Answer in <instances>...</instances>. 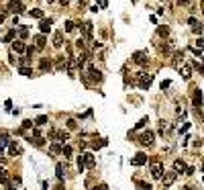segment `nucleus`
Returning <instances> with one entry per match:
<instances>
[{
	"mask_svg": "<svg viewBox=\"0 0 204 190\" xmlns=\"http://www.w3.org/2000/svg\"><path fill=\"white\" fill-rule=\"evenodd\" d=\"M149 170H151V176L153 178H161L163 176V163L159 160H151L149 162Z\"/></svg>",
	"mask_w": 204,
	"mask_h": 190,
	"instance_id": "obj_1",
	"label": "nucleus"
},
{
	"mask_svg": "<svg viewBox=\"0 0 204 190\" xmlns=\"http://www.w3.org/2000/svg\"><path fill=\"white\" fill-rule=\"evenodd\" d=\"M8 13H14L19 16L20 13H25V4H23L20 0H10V2H8Z\"/></svg>",
	"mask_w": 204,
	"mask_h": 190,
	"instance_id": "obj_2",
	"label": "nucleus"
},
{
	"mask_svg": "<svg viewBox=\"0 0 204 190\" xmlns=\"http://www.w3.org/2000/svg\"><path fill=\"white\" fill-rule=\"evenodd\" d=\"M176 178H178V174H176L174 170H171V172H163V176H161V184L165 186V188H167V186H171V184L176 182Z\"/></svg>",
	"mask_w": 204,
	"mask_h": 190,
	"instance_id": "obj_3",
	"label": "nucleus"
},
{
	"mask_svg": "<svg viewBox=\"0 0 204 190\" xmlns=\"http://www.w3.org/2000/svg\"><path fill=\"white\" fill-rule=\"evenodd\" d=\"M151 82H153V76H149V74H139V88H141V90H147L151 86Z\"/></svg>",
	"mask_w": 204,
	"mask_h": 190,
	"instance_id": "obj_4",
	"label": "nucleus"
},
{
	"mask_svg": "<svg viewBox=\"0 0 204 190\" xmlns=\"http://www.w3.org/2000/svg\"><path fill=\"white\" fill-rule=\"evenodd\" d=\"M153 133H151V131H147V133H143L141 137H139V143H141V145H153Z\"/></svg>",
	"mask_w": 204,
	"mask_h": 190,
	"instance_id": "obj_5",
	"label": "nucleus"
},
{
	"mask_svg": "<svg viewBox=\"0 0 204 190\" xmlns=\"http://www.w3.org/2000/svg\"><path fill=\"white\" fill-rule=\"evenodd\" d=\"M51 25H53V20H51V19H41V23H39L41 33H43V35L49 33V31H51Z\"/></svg>",
	"mask_w": 204,
	"mask_h": 190,
	"instance_id": "obj_6",
	"label": "nucleus"
},
{
	"mask_svg": "<svg viewBox=\"0 0 204 190\" xmlns=\"http://www.w3.org/2000/svg\"><path fill=\"white\" fill-rule=\"evenodd\" d=\"M88 76L94 82H102V72H100V70H96L94 66H90V68H88Z\"/></svg>",
	"mask_w": 204,
	"mask_h": 190,
	"instance_id": "obj_7",
	"label": "nucleus"
},
{
	"mask_svg": "<svg viewBox=\"0 0 204 190\" xmlns=\"http://www.w3.org/2000/svg\"><path fill=\"white\" fill-rule=\"evenodd\" d=\"M47 45V39H45V35H35V49H45Z\"/></svg>",
	"mask_w": 204,
	"mask_h": 190,
	"instance_id": "obj_8",
	"label": "nucleus"
},
{
	"mask_svg": "<svg viewBox=\"0 0 204 190\" xmlns=\"http://www.w3.org/2000/svg\"><path fill=\"white\" fill-rule=\"evenodd\" d=\"M82 160H84V166H86V168H94L96 160H94L92 153H82Z\"/></svg>",
	"mask_w": 204,
	"mask_h": 190,
	"instance_id": "obj_9",
	"label": "nucleus"
},
{
	"mask_svg": "<svg viewBox=\"0 0 204 190\" xmlns=\"http://www.w3.org/2000/svg\"><path fill=\"white\" fill-rule=\"evenodd\" d=\"M145 162H147V156H145V153H137V156L131 160V163H133V166H143Z\"/></svg>",
	"mask_w": 204,
	"mask_h": 190,
	"instance_id": "obj_10",
	"label": "nucleus"
},
{
	"mask_svg": "<svg viewBox=\"0 0 204 190\" xmlns=\"http://www.w3.org/2000/svg\"><path fill=\"white\" fill-rule=\"evenodd\" d=\"M192 102H194V106H200V104H202V92H200V90H194V94H192Z\"/></svg>",
	"mask_w": 204,
	"mask_h": 190,
	"instance_id": "obj_11",
	"label": "nucleus"
},
{
	"mask_svg": "<svg viewBox=\"0 0 204 190\" xmlns=\"http://www.w3.org/2000/svg\"><path fill=\"white\" fill-rule=\"evenodd\" d=\"M39 70H41V72H49V70H51V59L43 57V59L39 61Z\"/></svg>",
	"mask_w": 204,
	"mask_h": 190,
	"instance_id": "obj_12",
	"label": "nucleus"
},
{
	"mask_svg": "<svg viewBox=\"0 0 204 190\" xmlns=\"http://www.w3.org/2000/svg\"><path fill=\"white\" fill-rule=\"evenodd\" d=\"M133 59H135L139 66H147V59H145V53H143V51H137V53L133 55Z\"/></svg>",
	"mask_w": 204,
	"mask_h": 190,
	"instance_id": "obj_13",
	"label": "nucleus"
},
{
	"mask_svg": "<svg viewBox=\"0 0 204 190\" xmlns=\"http://www.w3.org/2000/svg\"><path fill=\"white\" fill-rule=\"evenodd\" d=\"M180 74H182L184 80H190V76H192V66H182V68H180Z\"/></svg>",
	"mask_w": 204,
	"mask_h": 190,
	"instance_id": "obj_14",
	"label": "nucleus"
},
{
	"mask_svg": "<svg viewBox=\"0 0 204 190\" xmlns=\"http://www.w3.org/2000/svg\"><path fill=\"white\" fill-rule=\"evenodd\" d=\"M174 172H180V174H182V172H186V163H184V160H176V162H174Z\"/></svg>",
	"mask_w": 204,
	"mask_h": 190,
	"instance_id": "obj_15",
	"label": "nucleus"
},
{
	"mask_svg": "<svg viewBox=\"0 0 204 190\" xmlns=\"http://www.w3.org/2000/svg\"><path fill=\"white\" fill-rule=\"evenodd\" d=\"M8 153H10V156H16V153H20V147L16 145V141H10V143H8Z\"/></svg>",
	"mask_w": 204,
	"mask_h": 190,
	"instance_id": "obj_16",
	"label": "nucleus"
},
{
	"mask_svg": "<svg viewBox=\"0 0 204 190\" xmlns=\"http://www.w3.org/2000/svg\"><path fill=\"white\" fill-rule=\"evenodd\" d=\"M63 45V33H55L53 35V47H61Z\"/></svg>",
	"mask_w": 204,
	"mask_h": 190,
	"instance_id": "obj_17",
	"label": "nucleus"
},
{
	"mask_svg": "<svg viewBox=\"0 0 204 190\" xmlns=\"http://www.w3.org/2000/svg\"><path fill=\"white\" fill-rule=\"evenodd\" d=\"M25 43H23V41H14L12 43V51H16V53H23V51H25Z\"/></svg>",
	"mask_w": 204,
	"mask_h": 190,
	"instance_id": "obj_18",
	"label": "nucleus"
},
{
	"mask_svg": "<svg viewBox=\"0 0 204 190\" xmlns=\"http://www.w3.org/2000/svg\"><path fill=\"white\" fill-rule=\"evenodd\" d=\"M19 74H23V76H27V78H31V76H33V68L20 66V68H19Z\"/></svg>",
	"mask_w": 204,
	"mask_h": 190,
	"instance_id": "obj_19",
	"label": "nucleus"
},
{
	"mask_svg": "<svg viewBox=\"0 0 204 190\" xmlns=\"http://www.w3.org/2000/svg\"><path fill=\"white\" fill-rule=\"evenodd\" d=\"M63 172H65L63 163H57V166H55V174H57V178H59V180H63V176H65Z\"/></svg>",
	"mask_w": 204,
	"mask_h": 190,
	"instance_id": "obj_20",
	"label": "nucleus"
},
{
	"mask_svg": "<svg viewBox=\"0 0 204 190\" xmlns=\"http://www.w3.org/2000/svg\"><path fill=\"white\" fill-rule=\"evenodd\" d=\"M14 37H16V29H10V31L4 35V39H2V41H4V43H8V41H12Z\"/></svg>",
	"mask_w": 204,
	"mask_h": 190,
	"instance_id": "obj_21",
	"label": "nucleus"
},
{
	"mask_svg": "<svg viewBox=\"0 0 204 190\" xmlns=\"http://www.w3.org/2000/svg\"><path fill=\"white\" fill-rule=\"evenodd\" d=\"M29 141H31V145H35V147H43V139H41V137H29Z\"/></svg>",
	"mask_w": 204,
	"mask_h": 190,
	"instance_id": "obj_22",
	"label": "nucleus"
},
{
	"mask_svg": "<svg viewBox=\"0 0 204 190\" xmlns=\"http://www.w3.org/2000/svg\"><path fill=\"white\" fill-rule=\"evenodd\" d=\"M61 149H63V147H61V145H59L57 141H53L51 145H49V151H51V153H59Z\"/></svg>",
	"mask_w": 204,
	"mask_h": 190,
	"instance_id": "obj_23",
	"label": "nucleus"
},
{
	"mask_svg": "<svg viewBox=\"0 0 204 190\" xmlns=\"http://www.w3.org/2000/svg\"><path fill=\"white\" fill-rule=\"evenodd\" d=\"M29 14L35 16V19H43V10L41 8H33V10H29Z\"/></svg>",
	"mask_w": 204,
	"mask_h": 190,
	"instance_id": "obj_24",
	"label": "nucleus"
},
{
	"mask_svg": "<svg viewBox=\"0 0 204 190\" xmlns=\"http://www.w3.org/2000/svg\"><path fill=\"white\" fill-rule=\"evenodd\" d=\"M0 182L2 184H8V172L4 168H0Z\"/></svg>",
	"mask_w": 204,
	"mask_h": 190,
	"instance_id": "obj_25",
	"label": "nucleus"
},
{
	"mask_svg": "<svg viewBox=\"0 0 204 190\" xmlns=\"http://www.w3.org/2000/svg\"><path fill=\"white\" fill-rule=\"evenodd\" d=\"M74 29H76V23H74V20H65V33H72Z\"/></svg>",
	"mask_w": 204,
	"mask_h": 190,
	"instance_id": "obj_26",
	"label": "nucleus"
},
{
	"mask_svg": "<svg viewBox=\"0 0 204 190\" xmlns=\"http://www.w3.org/2000/svg\"><path fill=\"white\" fill-rule=\"evenodd\" d=\"M49 121V119H47V117H45V115H39V117H37V119H35V125H45V123H47Z\"/></svg>",
	"mask_w": 204,
	"mask_h": 190,
	"instance_id": "obj_27",
	"label": "nucleus"
},
{
	"mask_svg": "<svg viewBox=\"0 0 204 190\" xmlns=\"http://www.w3.org/2000/svg\"><path fill=\"white\" fill-rule=\"evenodd\" d=\"M65 125H68V129H69V131H76V129H78V125H76L74 119H68V123H65Z\"/></svg>",
	"mask_w": 204,
	"mask_h": 190,
	"instance_id": "obj_28",
	"label": "nucleus"
},
{
	"mask_svg": "<svg viewBox=\"0 0 204 190\" xmlns=\"http://www.w3.org/2000/svg\"><path fill=\"white\" fill-rule=\"evenodd\" d=\"M167 33H170L167 27H159V29H157V35H159V37H167Z\"/></svg>",
	"mask_w": 204,
	"mask_h": 190,
	"instance_id": "obj_29",
	"label": "nucleus"
},
{
	"mask_svg": "<svg viewBox=\"0 0 204 190\" xmlns=\"http://www.w3.org/2000/svg\"><path fill=\"white\" fill-rule=\"evenodd\" d=\"M61 153H63L65 157H69V156H72V147H69V145H63V149H61Z\"/></svg>",
	"mask_w": 204,
	"mask_h": 190,
	"instance_id": "obj_30",
	"label": "nucleus"
},
{
	"mask_svg": "<svg viewBox=\"0 0 204 190\" xmlns=\"http://www.w3.org/2000/svg\"><path fill=\"white\" fill-rule=\"evenodd\" d=\"M137 186L141 190H151V184H147V182H137Z\"/></svg>",
	"mask_w": 204,
	"mask_h": 190,
	"instance_id": "obj_31",
	"label": "nucleus"
},
{
	"mask_svg": "<svg viewBox=\"0 0 204 190\" xmlns=\"http://www.w3.org/2000/svg\"><path fill=\"white\" fill-rule=\"evenodd\" d=\"M147 121H149V119H141V121H139V123L135 125V129H143V127L147 125Z\"/></svg>",
	"mask_w": 204,
	"mask_h": 190,
	"instance_id": "obj_32",
	"label": "nucleus"
},
{
	"mask_svg": "<svg viewBox=\"0 0 204 190\" xmlns=\"http://www.w3.org/2000/svg\"><path fill=\"white\" fill-rule=\"evenodd\" d=\"M76 63H78V66H80V68H82V66H84V63H86V55L82 53L80 57H78V61H76Z\"/></svg>",
	"mask_w": 204,
	"mask_h": 190,
	"instance_id": "obj_33",
	"label": "nucleus"
},
{
	"mask_svg": "<svg viewBox=\"0 0 204 190\" xmlns=\"http://www.w3.org/2000/svg\"><path fill=\"white\" fill-rule=\"evenodd\" d=\"M25 51H27V57H29V59H31V57H33V53H35V47H33V45H31V47H27V49H25Z\"/></svg>",
	"mask_w": 204,
	"mask_h": 190,
	"instance_id": "obj_34",
	"label": "nucleus"
},
{
	"mask_svg": "<svg viewBox=\"0 0 204 190\" xmlns=\"http://www.w3.org/2000/svg\"><path fill=\"white\" fill-rule=\"evenodd\" d=\"M31 127H33V121H25V123H23V127H20V129L25 131V129H31Z\"/></svg>",
	"mask_w": 204,
	"mask_h": 190,
	"instance_id": "obj_35",
	"label": "nucleus"
},
{
	"mask_svg": "<svg viewBox=\"0 0 204 190\" xmlns=\"http://www.w3.org/2000/svg\"><path fill=\"white\" fill-rule=\"evenodd\" d=\"M192 31H194V33H202V25H200V23H196V25L192 27Z\"/></svg>",
	"mask_w": 204,
	"mask_h": 190,
	"instance_id": "obj_36",
	"label": "nucleus"
},
{
	"mask_svg": "<svg viewBox=\"0 0 204 190\" xmlns=\"http://www.w3.org/2000/svg\"><path fill=\"white\" fill-rule=\"evenodd\" d=\"M76 45H78L80 49H84V47H86V43H84V37H80V39L76 41Z\"/></svg>",
	"mask_w": 204,
	"mask_h": 190,
	"instance_id": "obj_37",
	"label": "nucleus"
},
{
	"mask_svg": "<svg viewBox=\"0 0 204 190\" xmlns=\"http://www.w3.org/2000/svg\"><path fill=\"white\" fill-rule=\"evenodd\" d=\"M78 168H80V172H84V168H86V166H84V160H82V156L78 157Z\"/></svg>",
	"mask_w": 204,
	"mask_h": 190,
	"instance_id": "obj_38",
	"label": "nucleus"
},
{
	"mask_svg": "<svg viewBox=\"0 0 204 190\" xmlns=\"http://www.w3.org/2000/svg\"><path fill=\"white\" fill-rule=\"evenodd\" d=\"M170 84H171L170 80H165V82H161V84H159V88H161V90H165V88H170Z\"/></svg>",
	"mask_w": 204,
	"mask_h": 190,
	"instance_id": "obj_39",
	"label": "nucleus"
},
{
	"mask_svg": "<svg viewBox=\"0 0 204 190\" xmlns=\"http://www.w3.org/2000/svg\"><path fill=\"white\" fill-rule=\"evenodd\" d=\"M194 68H196L200 74H204V66H202V63H196V61H194Z\"/></svg>",
	"mask_w": 204,
	"mask_h": 190,
	"instance_id": "obj_40",
	"label": "nucleus"
},
{
	"mask_svg": "<svg viewBox=\"0 0 204 190\" xmlns=\"http://www.w3.org/2000/svg\"><path fill=\"white\" fill-rule=\"evenodd\" d=\"M19 35H20V37H27V35H29V31H27L25 27H20V29H19Z\"/></svg>",
	"mask_w": 204,
	"mask_h": 190,
	"instance_id": "obj_41",
	"label": "nucleus"
},
{
	"mask_svg": "<svg viewBox=\"0 0 204 190\" xmlns=\"http://www.w3.org/2000/svg\"><path fill=\"white\" fill-rule=\"evenodd\" d=\"M188 129H190V123H186V125H184L182 129H180V133H186V131H188Z\"/></svg>",
	"mask_w": 204,
	"mask_h": 190,
	"instance_id": "obj_42",
	"label": "nucleus"
},
{
	"mask_svg": "<svg viewBox=\"0 0 204 190\" xmlns=\"http://www.w3.org/2000/svg\"><path fill=\"white\" fill-rule=\"evenodd\" d=\"M98 2H100V8H106V6H108V0H98Z\"/></svg>",
	"mask_w": 204,
	"mask_h": 190,
	"instance_id": "obj_43",
	"label": "nucleus"
},
{
	"mask_svg": "<svg viewBox=\"0 0 204 190\" xmlns=\"http://www.w3.org/2000/svg\"><path fill=\"white\" fill-rule=\"evenodd\" d=\"M159 51H163V53H170V47H167V45H161V47H159Z\"/></svg>",
	"mask_w": 204,
	"mask_h": 190,
	"instance_id": "obj_44",
	"label": "nucleus"
},
{
	"mask_svg": "<svg viewBox=\"0 0 204 190\" xmlns=\"http://www.w3.org/2000/svg\"><path fill=\"white\" fill-rule=\"evenodd\" d=\"M94 190H108V186H106V184H100V186H96Z\"/></svg>",
	"mask_w": 204,
	"mask_h": 190,
	"instance_id": "obj_45",
	"label": "nucleus"
},
{
	"mask_svg": "<svg viewBox=\"0 0 204 190\" xmlns=\"http://www.w3.org/2000/svg\"><path fill=\"white\" fill-rule=\"evenodd\" d=\"M178 4H182V6H186V4H190V0H176Z\"/></svg>",
	"mask_w": 204,
	"mask_h": 190,
	"instance_id": "obj_46",
	"label": "nucleus"
},
{
	"mask_svg": "<svg viewBox=\"0 0 204 190\" xmlns=\"http://www.w3.org/2000/svg\"><path fill=\"white\" fill-rule=\"evenodd\" d=\"M196 47H202L204 49V39H198L196 41Z\"/></svg>",
	"mask_w": 204,
	"mask_h": 190,
	"instance_id": "obj_47",
	"label": "nucleus"
},
{
	"mask_svg": "<svg viewBox=\"0 0 204 190\" xmlns=\"http://www.w3.org/2000/svg\"><path fill=\"white\" fill-rule=\"evenodd\" d=\"M194 174V168H186V176H192Z\"/></svg>",
	"mask_w": 204,
	"mask_h": 190,
	"instance_id": "obj_48",
	"label": "nucleus"
},
{
	"mask_svg": "<svg viewBox=\"0 0 204 190\" xmlns=\"http://www.w3.org/2000/svg\"><path fill=\"white\" fill-rule=\"evenodd\" d=\"M200 8H202V13H204V0H200Z\"/></svg>",
	"mask_w": 204,
	"mask_h": 190,
	"instance_id": "obj_49",
	"label": "nucleus"
},
{
	"mask_svg": "<svg viewBox=\"0 0 204 190\" xmlns=\"http://www.w3.org/2000/svg\"><path fill=\"white\" fill-rule=\"evenodd\" d=\"M59 2H61V4H68V2H69V0H59Z\"/></svg>",
	"mask_w": 204,
	"mask_h": 190,
	"instance_id": "obj_50",
	"label": "nucleus"
},
{
	"mask_svg": "<svg viewBox=\"0 0 204 190\" xmlns=\"http://www.w3.org/2000/svg\"><path fill=\"white\" fill-rule=\"evenodd\" d=\"M47 2H49V4H51V2H55V0H47Z\"/></svg>",
	"mask_w": 204,
	"mask_h": 190,
	"instance_id": "obj_51",
	"label": "nucleus"
}]
</instances>
